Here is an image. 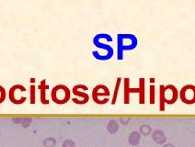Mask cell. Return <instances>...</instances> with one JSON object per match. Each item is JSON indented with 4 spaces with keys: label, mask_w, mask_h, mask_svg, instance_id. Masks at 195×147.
<instances>
[{
    "label": "cell",
    "mask_w": 195,
    "mask_h": 147,
    "mask_svg": "<svg viewBox=\"0 0 195 147\" xmlns=\"http://www.w3.org/2000/svg\"><path fill=\"white\" fill-rule=\"evenodd\" d=\"M137 46V38L134 34H118V59L122 60L123 52L134 50Z\"/></svg>",
    "instance_id": "cell-1"
},
{
    "label": "cell",
    "mask_w": 195,
    "mask_h": 147,
    "mask_svg": "<svg viewBox=\"0 0 195 147\" xmlns=\"http://www.w3.org/2000/svg\"><path fill=\"white\" fill-rule=\"evenodd\" d=\"M51 98L54 103L58 105H63L69 101L71 98V91L67 86L57 85L52 89Z\"/></svg>",
    "instance_id": "cell-2"
},
{
    "label": "cell",
    "mask_w": 195,
    "mask_h": 147,
    "mask_svg": "<svg viewBox=\"0 0 195 147\" xmlns=\"http://www.w3.org/2000/svg\"><path fill=\"white\" fill-rule=\"evenodd\" d=\"M88 88L85 85H77L73 88L72 93L77 96V98H73L72 100L74 103L78 105H84L89 101V96L85 91H88Z\"/></svg>",
    "instance_id": "cell-3"
},
{
    "label": "cell",
    "mask_w": 195,
    "mask_h": 147,
    "mask_svg": "<svg viewBox=\"0 0 195 147\" xmlns=\"http://www.w3.org/2000/svg\"><path fill=\"white\" fill-rule=\"evenodd\" d=\"M93 42H94V45L97 46L98 48H99L100 50H102L104 52H99L97 51H94L93 52V56L95 58H97L98 60H109L110 58L112 57L113 55V49L111 46L106 44V43H103L96 39L93 40Z\"/></svg>",
    "instance_id": "cell-4"
},
{
    "label": "cell",
    "mask_w": 195,
    "mask_h": 147,
    "mask_svg": "<svg viewBox=\"0 0 195 147\" xmlns=\"http://www.w3.org/2000/svg\"><path fill=\"white\" fill-rule=\"evenodd\" d=\"M180 100L187 104L192 105L195 103V86L193 85H186L184 86L179 92Z\"/></svg>",
    "instance_id": "cell-5"
},
{
    "label": "cell",
    "mask_w": 195,
    "mask_h": 147,
    "mask_svg": "<svg viewBox=\"0 0 195 147\" xmlns=\"http://www.w3.org/2000/svg\"><path fill=\"white\" fill-rule=\"evenodd\" d=\"M109 96H110V89L108 88V87L104 85H98L92 90V99L94 102L99 105L105 104L100 98H102V99H109Z\"/></svg>",
    "instance_id": "cell-6"
},
{
    "label": "cell",
    "mask_w": 195,
    "mask_h": 147,
    "mask_svg": "<svg viewBox=\"0 0 195 147\" xmlns=\"http://www.w3.org/2000/svg\"><path fill=\"white\" fill-rule=\"evenodd\" d=\"M179 98V91L177 88L173 85H168L165 87V99L166 104L172 105L174 104Z\"/></svg>",
    "instance_id": "cell-7"
},
{
    "label": "cell",
    "mask_w": 195,
    "mask_h": 147,
    "mask_svg": "<svg viewBox=\"0 0 195 147\" xmlns=\"http://www.w3.org/2000/svg\"><path fill=\"white\" fill-rule=\"evenodd\" d=\"M18 88H19V85H15L9 89V99L13 104L20 105V104H23L27 100V98L19 96V94L17 93Z\"/></svg>",
    "instance_id": "cell-8"
},
{
    "label": "cell",
    "mask_w": 195,
    "mask_h": 147,
    "mask_svg": "<svg viewBox=\"0 0 195 147\" xmlns=\"http://www.w3.org/2000/svg\"><path fill=\"white\" fill-rule=\"evenodd\" d=\"M49 88V86L46 84V80L42 79L40 82L39 85V89H40V99H41V103L43 105H48L49 104V100L46 99V91Z\"/></svg>",
    "instance_id": "cell-9"
},
{
    "label": "cell",
    "mask_w": 195,
    "mask_h": 147,
    "mask_svg": "<svg viewBox=\"0 0 195 147\" xmlns=\"http://www.w3.org/2000/svg\"><path fill=\"white\" fill-rule=\"evenodd\" d=\"M130 89H131V87H130V78L125 77L123 79V103L125 105L130 103V95H131Z\"/></svg>",
    "instance_id": "cell-10"
},
{
    "label": "cell",
    "mask_w": 195,
    "mask_h": 147,
    "mask_svg": "<svg viewBox=\"0 0 195 147\" xmlns=\"http://www.w3.org/2000/svg\"><path fill=\"white\" fill-rule=\"evenodd\" d=\"M152 138L158 144H164L167 141V137L161 130H156L154 132H152Z\"/></svg>",
    "instance_id": "cell-11"
},
{
    "label": "cell",
    "mask_w": 195,
    "mask_h": 147,
    "mask_svg": "<svg viewBox=\"0 0 195 147\" xmlns=\"http://www.w3.org/2000/svg\"><path fill=\"white\" fill-rule=\"evenodd\" d=\"M145 88H146V83H145V78L141 77L139 78V104H145L146 102V91H145Z\"/></svg>",
    "instance_id": "cell-12"
},
{
    "label": "cell",
    "mask_w": 195,
    "mask_h": 147,
    "mask_svg": "<svg viewBox=\"0 0 195 147\" xmlns=\"http://www.w3.org/2000/svg\"><path fill=\"white\" fill-rule=\"evenodd\" d=\"M165 87L161 85L159 87V110L165 111L166 109V99H165Z\"/></svg>",
    "instance_id": "cell-13"
},
{
    "label": "cell",
    "mask_w": 195,
    "mask_h": 147,
    "mask_svg": "<svg viewBox=\"0 0 195 147\" xmlns=\"http://www.w3.org/2000/svg\"><path fill=\"white\" fill-rule=\"evenodd\" d=\"M121 78L118 77L116 84H115V88H114V92H113V96H112V100H111V104L115 105L116 101H117V98H118V94H119V89L121 87Z\"/></svg>",
    "instance_id": "cell-14"
},
{
    "label": "cell",
    "mask_w": 195,
    "mask_h": 147,
    "mask_svg": "<svg viewBox=\"0 0 195 147\" xmlns=\"http://www.w3.org/2000/svg\"><path fill=\"white\" fill-rule=\"evenodd\" d=\"M140 134L137 131H133L129 136V142L132 145H137L140 142Z\"/></svg>",
    "instance_id": "cell-15"
},
{
    "label": "cell",
    "mask_w": 195,
    "mask_h": 147,
    "mask_svg": "<svg viewBox=\"0 0 195 147\" xmlns=\"http://www.w3.org/2000/svg\"><path fill=\"white\" fill-rule=\"evenodd\" d=\"M30 102L32 105L36 103V87L34 85H31L30 88Z\"/></svg>",
    "instance_id": "cell-16"
},
{
    "label": "cell",
    "mask_w": 195,
    "mask_h": 147,
    "mask_svg": "<svg viewBox=\"0 0 195 147\" xmlns=\"http://www.w3.org/2000/svg\"><path fill=\"white\" fill-rule=\"evenodd\" d=\"M149 92H150V95H149L150 104H155V101H156V88H155V86H153V85L150 86Z\"/></svg>",
    "instance_id": "cell-17"
},
{
    "label": "cell",
    "mask_w": 195,
    "mask_h": 147,
    "mask_svg": "<svg viewBox=\"0 0 195 147\" xmlns=\"http://www.w3.org/2000/svg\"><path fill=\"white\" fill-rule=\"evenodd\" d=\"M140 131H141L142 134H144L145 136H147V135H149V134L151 133V127H150L149 125L145 124V125L141 126Z\"/></svg>",
    "instance_id": "cell-18"
},
{
    "label": "cell",
    "mask_w": 195,
    "mask_h": 147,
    "mask_svg": "<svg viewBox=\"0 0 195 147\" xmlns=\"http://www.w3.org/2000/svg\"><path fill=\"white\" fill-rule=\"evenodd\" d=\"M108 130H109V131H110V132H111V133L116 132V131H117V130H118V124H117L115 121H110V122L109 123Z\"/></svg>",
    "instance_id": "cell-19"
},
{
    "label": "cell",
    "mask_w": 195,
    "mask_h": 147,
    "mask_svg": "<svg viewBox=\"0 0 195 147\" xmlns=\"http://www.w3.org/2000/svg\"><path fill=\"white\" fill-rule=\"evenodd\" d=\"M5 99H6V90L2 86H0V104L5 100Z\"/></svg>",
    "instance_id": "cell-20"
},
{
    "label": "cell",
    "mask_w": 195,
    "mask_h": 147,
    "mask_svg": "<svg viewBox=\"0 0 195 147\" xmlns=\"http://www.w3.org/2000/svg\"><path fill=\"white\" fill-rule=\"evenodd\" d=\"M44 144H45L47 147H52V146L55 144V141H54V139H52V138L47 139V140L44 142Z\"/></svg>",
    "instance_id": "cell-21"
},
{
    "label": "cell",
    "mask_w": 195,
    "mask_h": 147,
    "mask_svg": "<svg viewBox=\"0 0 195 147\" xmlns=\"http://www.w3.org/2000/svg\"><path fill=\"white\" fill-rule=\"evenodd\" d=\"M63 147H75V143H74V142H73V141H71V140H67V141L64 142V143H63Z\"/></svg>",
    "instance_id": "cell-22"
},
{
    "label": "cell",
    "mask_w": 195,
    "mask_h": 147,
    "mask_svg": "<svg viewBox=\"0 0 195 147\" xmlns=\"http://www.w3.org/2000/svg\"><path fill=\"white\" fill-rule=\"evenodd\" d=\"M163 147H175L173 144H171V143H167V144H165Z\"/></svg>",
    "instance_id": "cell-23"
}]
</instances>
